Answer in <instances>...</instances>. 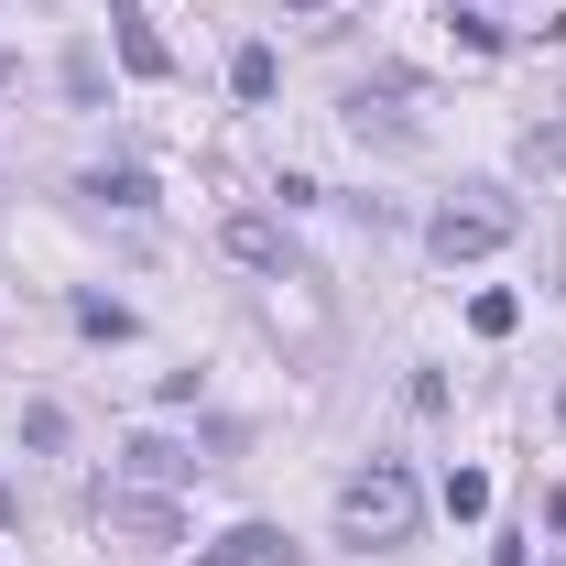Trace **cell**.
Returning a JSON list of instances; mask_svg holds the SVG:
<instances>
[{"label": "cell", "instance_id": "cell-1", "mask_svg": "<svg viewBox=\"0 0 566 566\" xmlns=\"http://www.w3.org/2000/svg\"><path fill=\"white\" fill-rule=\"evenodd\" d=\"M415 523H424V491H415V469L370 458V469H349V480H338V545L381 556V545H415Z\"/></svg>", "mask_w": 566, "mask_h": 566}, {"label": "cell", "instance_id": "cell-2", "mask_svg": "<svg viewBox=\"0 0 566 566\" xmlns=\"http://www.w3.org/2000/svg\"><path fill=\"white\" fill-rule=\"evenodd\" d=\"M512 229H523V208H512V197H491V186H480V197H447V208L424 218V251H436V262L458 273V262H480V251H501Z\"/></svg>", "mask_w": 566, "mask_h": 566}, {"label": "cell", "instance_id": "cell-3", "mask_svg": "<svg viewBox=\"0 0 566 566\" xmlns=\"http://www.w3.org/2000/svg\"><path fill=\"white\" fill-rule=\"evenodd\" d=\"M218 251H229L240 273H294V229H283L273 208H240L229 229H218Z\"/></svg>", "mask_w": 566, "mask_h": 566}, {"label": "cell", "instance_id": "cell-4", "mask_svg": "<svg viewBox=\"0 0 566 566\" xmlns=\"http://www.w3.org/2000/svg\"><path fill=\"white\" fill-rule=\"evenodd\" d=\"M120 480H132V491H175V480H197V447L164 436V424H142L132 447H120Z\"/></svg>", "mask_w": 566, "mask_h": 566}, {"label": "cell", "instance_id": "cell-5", "mask_svg": "<svg viewBox=\"0 0 566 566\" xmlns=\"http://www.w3.org/2000/svg\"><path fill=\"white\" fill-rule=\"evenodd\" d=\"M197 566H294V534L283 523H229L218 545H197Z\"/></svg>", "mask_w": 566, "mask_h": 566}, {"label": "cell", "instance_id": "cell-6", "mask_svg": "<svg viewBox=\"0 0 566 566\" xmlns=\"http://www.w3.org/2000/svg\"><path fill=\"white\" fill-rule=\"evenodd\" d=\"M98 512H109V523H120V534H132V545H175V534H186V523H175V501H153V491H132V480H120V491L98 501Z\"/></svg>", "mask_w": 566, "mask_h": 566}, {"label": "cell", "instance_id": "cell-7", "mask_svg": "<svg viewBox=\"0 0 566 566\" xmlns=\"http://www.w3.org/2000/svg\"><path fill=\"white\" fill-rule=\"evenodd\" d=\"M109 44H120V66H132V76H175V44H164L142 11H109Z\"/></svg>", "mask_w": 566, "mask_h": 566}, {"label": "cell", "instance_id": "cell-8", "mask_svg": "<svg viewBox=\"0 0 566 566\" xmlns=\"http://www.w3.org/2000/svg\"><path fill=\"white\" fill-rule=\"evenodd\" d=\"M76 197H98V208H120V218H153V175H142V164H98Z\"/></svg>", "mask_w": 566, "mask_h": 566}, {"label": "cell", "instance_id": "cell-9", "mask_svg": "<svg viewBox=\"0 0 566 566\" xmlns=\"http://www.w3.org/2000/svg\"><path fill=\"white\" fill-rule=\"evenodd\" d=\"M229 87H240V98H273V87H283V55H273V44H240V55H229Z\"/></svg>", "mask_w": 566, "mask_h": 566}, {"label": "cell", "instance_id": "cell-10", "mask_svg": "<svg viewBox=\"0 0 566 566\" xmlns=\"http://www.w3.org/2000/svg\"><path fill=\"white\" fill-rule=\"evenodd\" d=\"M447 512H458V523H480V512H491V469H447Z\"/></svg>", "mask_w": 566, "mask_h": 566}, {"label": "cell", "instance_id": "cell-11", "mask_svg": "<svg viewBox=\"0 0 566 566\" xmlns=\"http://www.w3.org/2000/svg\"><path fill=\"white\" fill-rule=\"evenodd\" d=\"M76 327H87V338H132V305H109V294H76Z\"/></svg>", "mask_w": 566, "mask_h": 566}, {"label": "cell", "instance_id": "cell-12", "mask_svg": "<svg viewBox=\"0 0 566 566\" xmlns=\"http://www.w3.org/2000/svg\"><path fill=\"white\" fill-rule=\"evenodd\" d=\"M469 327H480V338H512V327H523V305H512V294H480V305H469Z\"/></svg>", "mask_w": 566, "mask_h": 566}, {"label": "cell", "instance_id": "cell-13", "mask_svg": "<svg viewBox=\"0 0 566 566\" xmlns=\"http://www.w3.org/2000/svg\"><path fill=\"white\" fill-rule=\"evenodd\" d=\"M283 11H327V0H283Z\"/></svg>", "mask_w": 566, "mask_h": 566}, {"label": "cell", "instance_id": "cell-14", "mask_svg": "<svg viewBox=\"0 0 566 566\" xmlns=\"http://www.w3.org/2000/svg\"><path fill=\"white\" fill-rule=\"evenodd\" d=\"M0 523H11V480H0Z\"/></svg>", "mask_w": 566, "mask_h": 566}, {"label": "cell", "instance_id": "cell-15", "mask_svg": "<svg viewBox=\"0 0 566 566\" xmlns=\"http://www.w3.org/2000/svg\"><path fill=\"white\" fill-rule=\"evenodd\" d=\"M11 76H22V66H11V55H0V87H11Z\"/></svg>", "mask_w": 566, "mask_h": 566}, {"label": "cell", "instance_id": "cell-16", "mask_svg": "<svg viewBox=\"0 0 566 566\" xmlns=\"http://www.w3.org/2000/svg\"><path fill=\"white\" fill-rule=\"evenodd\" d=\"M447 11H458V0H447Z\"/></svg>", "mask_w": 566, "mask_h": 566}]
</instances>
